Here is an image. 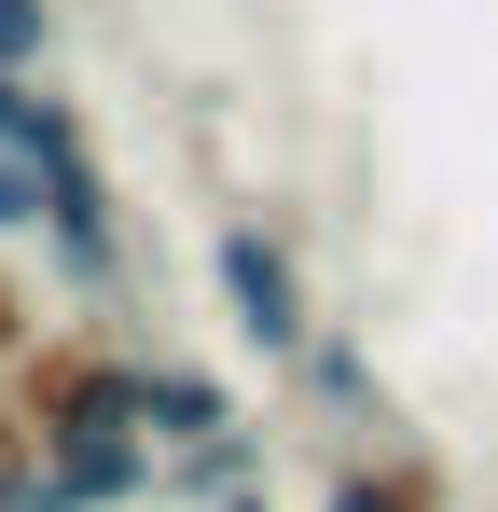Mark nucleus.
<instances>
[{"label":"nucleus","mask_w":498,"mask_h":512,"mask_svg":"<svg viewBox=\"0 0 498 512\" xmlns=\"http://www.w3.org/2000/svg\"><path fill=\"white\" fill-rule=\"evenodd\" d=\"M208 291H222V319H236L249 360H305L319 346V291H305V263H291V236L277 222H208Z\"/></svg>","instance_id":"1"},{"label":"nucleus","mask_w":498,"mask_h":512,"mask_svg":"<svg viewBox=\"0 0 498 512\" xmlns=\"http://www.w3.org/2000/svg\"><path fill=\"white\" fill-rule=\"evenodd\" d=\"M42 236L70 263V291H111L125 277V208H111V167L83 153V167H42Z\"/></svg>","instance_id":"2"},{"label":"nucleus","mask_w":498,"mask_h":512,"mask_svg":"<svg viewBox=\"0 0 498 512\" xmlns=\"http://www.w3.org/2000/svg\"><path fill=\"white\" fill-rule=\"evenodd\" d=\"M319 512H457V485H443L429 443H360V457H332Z\"/></svg>","instance_id":"3"},{"label":"nucleus","mask_w":498,"mask_h":512,"mask_svg":"<svg viewBox=\"0 0 498 512\" xmlns=\"http://www.w3.org/2000/svg\"><path fill=\"white\" fill-rule=\"evenodd\" d=\"M0 153H28V167H83L97 153L83 111L56 97V70H0Z\"/></svg>","instance_id":"4"},{"label":"nucleus","mask_w":498,"mask_h":512,"mask_svg":"<svg viewBox=\"0 0 498 512\" xmlns=\"http://www.w3.org/2000/svg\"><path fill=\"white\" fill-rule=\"evenodd\" d=\"M139 429L153 443H208V429H236V402L208 374H180V360H139Z\"/></svg>","instance_id":"5"},{"label":"nucleus","mask_w":498,"mask_h":512,"mask_svg":"<svg viewBox=\"0 0 498 512\" xmlns=\"http://www.w3.org/2000/svg\"><path fill=\"white\" fill-rule=\"evenodd\" d=\"M291 374H305V402H332V416H360V429H388V402H374V360L332 333V319H319V346H305Z\"/></svg>","instance_id":"6"},{"label":"nucleus","mask_w":498,"mask_h":512,"mask_svg":"<svg viewBox=\"0 0 498 512\" xmlns=\"http://www.w3.org/2000/svg\"><path fill=\"white\" fill-rule=\"evenodd\" d=\"M0 70H56V0H0Z\"/></svg>","instance_id":"7"},{"label":"nucleus","mask_w":498,"mask_h":512,"mask_svg":"<svg viewBox=\"0 0 498 512\" xmlns=\"http://www.w3.org/2000/svg\"><path fill=\"white\" fill-rule=\"evenodd\" d=\"M0 236H42V167L0 153Z\"/></svg>","instance_id":"8"},{"label":"nucleus","mask_w":498,"mask_h":512,"mask_svg":"<svg viewBox=\"0 0 498 512\" xmlns=\"http://www.w3.org/2000/svg\"><path fill=\"white\" fill-rule=\"evenodd\" d=\"M28 346H42V333H28V291L0 277V388H14V360H28Z\"/></svg>","instance_id":"9"},{"label":"nucleus","mask_w":498,"mask_h":512,"mask_svg":"<svg viewBox=\"0 0 498 512\" xmlns=\"http://www.w3.org/2000/svg\"><path fill=\"white\" fill-rule=\"evenodd\" d=\"M208 512H277V499H263V485H222V499H208Z\"/></svg>","instance_id":"10"}]
</instances>
